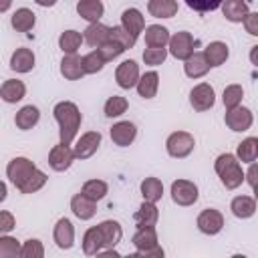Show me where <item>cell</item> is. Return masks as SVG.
<instances>
[{
	"instance_id": "6da1fadb",
	"label": "cell",
	"mask_w": 258,
	"mask_h": 258,
	"mask_svg": "<svg viewBox=\"0 0 258 258\" xmlns=\"http://www.w3.org/2000/svg\"><path fill=\"white\" fill-rule=\"evenodd\" d=\"M52 115L58 123V137H60V143H67L71 145L79 133V127H81V121H83V115L79 111V107L73 103V101H58L52 109Z\"/></svg>"
},
{
	"instance_id": "7a4b0ae2",
	"label": "cell",
	"mask_w": 258,
	"mask_h": 258,
	"mask_svg": "<svg viewBox=\"0 0 258 258\" xmlns=\"http://www.w3.org/2000/svg\"><path fill=\"white\" fill-rule=\"evenodd\" d=\"M214 169H216V173H218V177H220V181L226 189H236L244 181L242 165H240V161L234 153L218 155L216 161H214Z\"/></svg>"
},
{
	"instance_id": "3957f363",
	"label": "cell",
	"mask_w": 258,
	"mask_h": 258,
	"mask_svg": "<svg viewBox=\"0 0 258 258\" xmlns=\"http://www.w3.org/2000/svg\"><path fill=\"white\" fill-rule=\"evenodd\" d=\"M196 147V139L191 133L187 131H173L167 139H165V149L167 155L173 159H183L187 157Z\"/></svg>"
},
{
	"instance_id": "277c9868",
	"label": "cell",
	"mask_w": 258,
	"mask_h": 258,
	"mask_svg": "<svg viewBox=\"0 0 258 258\" xmlns=\"http://www.w3.org/2000/svg\"><path fill=\"white\" fill-rule=\"evenodd\" d=\"M169 194H171L173 204L183 206V208L194 206V204L198 202V198H200L198 185H196L194 181H189V179H175V181L171 183Z\"/></svg>"
},
{
	"instance_id": "5b68a950",
	"label": "cell",
	"mask_w": 258,
	"mask_h": 258,
	"mask_svg": "<svg viewBox=\"0 0 258 258\" xmlns=\"http://www.w3.org/2000/svg\"><path fill=\"white\" fill-rule=\"evenodd\" d=\"M167 46H169L167 52H169L173 58H177V60H185V58L194 52V48H196V40H194V36H191L187 30H179V32H175V34L169 36Z\"/></svg>"
},
{
	"instance_id": "8992f818",
	"label": "cell",
	"mask_w": 258,
	"mask_h": 258,
	"mask_svg": "<svg viewBox=\"0 0 258 258\" xmlns=\"http://www.w3.org/2000/svg\"><path fill=\"white\" fill-rule=\"evenodd\" d=\"M216 103V91L210 83H198L191 91H189V105L194 107V111H210Z\"/></svg>"
},
{
	"instance_id": "52a82bcc",
	"label": "cell",
	"mask_w": 258,
	"mask_h": 258,
	"mask_svg": "<svg viewBox=\"0 0 258 258\" xmlns=\"http://www.w3.org/2000/svg\"><path fill=\"white\" fill-rule=\"evenodd\" d=\"M224 123L228 129L236 131V133H242V131H248L254 123V115L248 107H234V109H226V115H224Z\"/></svg>"
},
{
	"instance_id": "ba28073f",
	"label": "cell",
	"mask_w": 258,
	"mask_h": 258,
	"mask_svg": "<svg viewBox=\"0 0 258 258\" xmlns=\"http://www.w3.org/2000/svg\"><path fill=\"white\" fill-rule=\"evenodd\" d=\"M196 226L202 234L206 236H216L222 232L224 228V216L220 210H214V208H206L200 212L198 220H196Z\"/></svg>"
},
{
	"instance_id": "9c48e42d",
	"label": "cell",
	"mask_w": 258,
	"mask_h": 258,
	"mask_svg": "<svg viewBox=\"0 0 258 258\" xmlns=\"http://www.w3.org/2000/svg\"><path fill=\"white\" fill-rule=\"evenodd\" d=\"M34 169H36V165H34V161H30L28 157H14V159H10L8 165H6V175H8V179H10L16 187H20V185L26 181V177H28Z\"/></svg>"
},
{
	"instance_id": "30bf717a",
	"label": "cell",
	"mask_w": 258,
	"mask_h": 258,
	"mask_svg": "<svg viewBox=\"0 0 258 258\" xmlns=\"http://www.w3.org/2000/svg\"><path fill=\"white\" fill-rule=\"evenodd\" d=\"M101 139L103 137H101L99 131H87V133H83L77 139V145L73 149L75 159H89V157H93L97 153L99 145H101Z\"/></svg>"
},
{
	"instance_id": "8fae6325",
	"label": "cell",
	"mask_w": 258,
	"mask_h": 258,
	"mask_svg": "<svg viewBox=\"0 0 258 258\" xmlns=\"http://www.w3.org/2000/svg\"><path fill=\"white\" fill-rule=\"evenodd\" d=\"M52 240L60 250H71L75 246V226L69 218L56 220L52 228Z\"/></svg>"
},
{
	"instance_id": "7c38bea8",
	"label": "cell",
	"mask_w": 258,
	"mask_h": 258,
	"mask_svg": "<svg viewBox=\"0 0 258 258\" xmlns=\"http://www.w3.org/2000/svg\"><path fill=\"white\" fill-rule=\"evenodd\" d=\"M75 161V153L67 143H58L48 151V165L54 171H67Z\"/></svg>"
},
{
	"instance_id": "4fadbf2b",
	"label": "cell",
	"mask_w": 258,
	"mask_h": 258,
	"mask_svg": "<svg viewBox=\"0 0 258 258\" xmlns=\"http://www.w3.org/2000/svg\"><path fill=\"white\" fill-rule=\"evenodd\" d=\"M139 79V64L135 60H123L115 69V81L121 89H133Z\"/></svg>"
},
{
	"instance_id": "5bb4252c",
	"label": "cell",
	"mask_w": 258,
	"mask_h": 258,
	"mask_svg": "<svg viewBox=\"0 0 258 258\" xmlns=\"http://www.w3.org/2000/svg\"><path fill=\"white\" fill-rule=\"evenodd\" d=\"M111 141L119 147H129L137 137V125L131 121H119L111 127Z\"/></svg>"
},
{
	"instance_id": "9a60e30c",
	"label": "cell",
	"mask_w": 258,
	"mask_h": 258,
	"mask_svg": "<svg viewBox=\"0 0 258 258\" xmlns=\"http://www.w3.org/2000/svg\"><path fill=\"white\" fill-rule=\"evenodd\" d=\"M208 71H210V64H208L204 52H196V50H194V52L183 60V73H185V77H189V79H202V77L208 75Z\"/></svg>"
},
{
	"instance_id": "2e32d148",
	"label": "cell",
	"mask_w": 258,
	"mask_h": 258,
	"mask_svg": "<svg viewBox=\"0 0 258 258\" xmlns=\"http://www.w3.org/2000/svg\"><path fill=\"white\" fill-rule=\"evenodd\" d=\"M71 212L79 218V220H91L97 214V202L89 200L87 196H83L81 191L75 194L71 198Z\"/></svg>"
},
{
	"instance_id": "e0dca14e",
	"label": "cell",
	"mask_w": 258,
	"mask_h": 258,
	"mask_svg": "<svg viewBox=\"0 0 258 258\" xmlns=\"http://www.w3.org/2000/svg\"><path fill=\"white\" fill-rule=\"evenodd\" d=\"M202 52H204V56H206L210 69H212V67H222V64L228 60V56H230V48H228V44L222 42V40L210 42Z\"/></svg>"
},
{
	"instance_id": "ac0fdd59",
	"label": "cell",
	"mask_w": 258,
	"mask_h": 258,
	"mask_svg": "<svg viewBox=\"0 0 258 258\" xmlns=\"http://www.w3.org/2000/svg\"><path fill=\"white\" fill-rule=\"evenodd\" d=\"M34 62H36V56L30 48H16L10 56V69L16 71V73H30L34 69Z\"/></svg>"
},
{
	"instance_id": "d6986e66",
	"label": "cell",
	"mask_w": 258,
	"mask_h": 258,
	"mask_svg": "<svg viewBox=\"0 0 258 258\" xmlns=\"http://www.w3.org/2000/svg\"><path fill=\"white\" fill-rule=\"evenodd\" d=\"M97 228L101 232V238H103L105 248H115L121 242V238H123V228H121V224L117 220H105Z\"/></svg>"
},
{
	"instance_id": "ffe728a7",
	"label": "cell",
	"mask_w": 258,
	"mask_h": 258,
	"mask_svg": "<svg viewBox=\"0 0 258 258\" xmlns=\"http://www.w3.org/2000/svg\"><path fill=\"white\" fill-rule=\"evenodd\" d=\"M24 95H26V85L18 79H6L0 87V99L4 103H10V105L18 103L24 99Z\"/></svg>"
},
{
	"instance_id": "44dd1931",
	"label": "cell",
	"mask_w": 258,
	"mask_h": 258,
	"mask_svg": "<svg viewBox=\"0 0 258 258\" xmlns=\"http://www.w3.org/2000/svg\"><path fill=\"white\" fill-rule=\"evenodd\" d=\"M135 89H137L139 97L153 99L157 95V89H159V75L155 71H147V73L139 75V79L135 83Z\"/></svg>"
},
{
	"instance_id": "7402d4cb",
	"label": "cell",
	"mask_w": 258,
	"mask_h": 258,
	"mask_svg": "<svg viewBox=\"0 0 258 258\" xmlns=\"http://www.w3.org/2000/svg\"><path fill=\"white\" fill-rule=\"evenodd\" d=\"M121 26L137 38L143 32V28H145V18H143L141 10H137V8L123 10V14H121Z\"/></svg>"
},
{
	"instance_id": "603a6c76",
	"label": "cell",
	"mask_w": 258,
	"mask_h": 258,
	"mask_svg": "<svg viewBox=\"0 0 258 258\" xmlns=\"http://www.w3.org/2000/svg\"><path fill=\"white\" fill-rule=\"evenodd\" d=\"M60 75H62L67 81H79V79L85 77L83 62H81V56H79L77 52L62 56V60H60Z\"/></svg>"
},
{
	"instance_id": "cb8c5ba5",
	"label": "cell",
	"mask_w": 258,
	"mask_h": 258,
	"mask_svg": "<svg viewBox=\"0 0 258 258\" xmlns=\"http://www.w3.org/2000/svg\"><path fill=\"white\" fill-rule=\"evenodd\" d=\"M143 32H145V44L151 46V48H163V46H167L169 36H171L169 30L165 26H161V24H149V26L143 28Z\"/></svg>"
},
{
	"instance_id": "d4e9b609",
	"label": "cell",
	"mask_w": 258,
	"mask_h": 258,
	"mask_svg": "<svg viewBox=\"0 0 258 258\" xmlns=\"http://www.w3.org/2000/svg\"><path fill=\"white\" fill-rule=\"evenodd\" d=\"M38 121H40V111H38V107H34V105H24V107H20L18 113L14 115V123H16V127L22 129V131H28V129L36 127Z\"/></svg>"
},
{
	"instance_id": "484cf974",
	"label": "cell",
	"mask_w": 258,
	"mask_h": 258,
	"mask_svg": "<svg viewBox=\"0 0 258 258\" xmlns=\"http://www.w3.org/2000/svg\"><path fill=\"white\" fill-rule=\"evenodd\" d=\"M159 220V210L153 202H145L139 206V210L133 214V222L137 228H143V226H155Z\"/></svg>"
},
{
	"instance_id": "4316f807",
	"label": "cell",
	"mask_w": 258,
	"mask_h": 258,
	"mask_svg": "<svg viewBox=\"0 0 258 258\" xmlns=\"http://www.w3.org/2000/svg\"><path fill=\"white\" fill-rule=\"evenodd\" d=\"M105 40H109V26H105L103 22H91L83 32V42L93 48L101 46Z\"/></svg>"
},
{
	"instance_id": "83f0119b",
	"label": "cell",
	"mask_w": 258,
	"mask_h": 258,
	"mask_svg": "<svg viewBox=\"0 0 258 258\" xmlns=\"http://www.w3.org/2000/svg\"><path fill=\"white\" fill-rule=\"evenodd\" d=\"M230 210L236 218L240 220H248L256 214V200L252 196H236L230 202Z\"/></svg>"
},
{
	"instance_id": "f1b7e54d",
	"label": "cell",
	"mask_w": 258,
	"mask_h": 258,
	"mask_svg": "<svg viewBox=\"0 0 258 258\" xmlns=\"http://www.w3.org/2000/svg\"><path fill=\"white\" fill-rule=\"evenodd\" d=\"M105 12V6L101 0H79L77 2V14L85 18L87 22H99Z\"/></svg>"
},
{
	"instance_id": "f546056e",
	"label": "cell",
	"mask_w": 258,
	"mask_h": 258,
	"mask_svg": "<svg viewBox=\"0 0 258 258\" xmlns=\"http://www.w3.org/2000/svg\"><path fill=\"white\" fill-rule=\"evenodd\" d=\"M220 8H222V14L226 16V20H230V22H242L246 18V14L250 12L246 0H224Z\"/></svg>"
},
{
	"instance_id": "4dcf8cb0",
	"label": "cell",
	"mask_w": 258,
	"mask_h": 258,
	"mask_svg": "<svg viewBox=\"0 0 258 258\" xmlns=\"http://www.w3.org/2000/svg\"><path fill=\"white\" fill-rule=\"evenodd\" d=\"M10 24L16 32H30L36 24V14L30 10V8H18L12 18H10Z\"/></svg>"
},
{
	"instance_id": "1f68e13d",
	"label": "cell",
	"mask_w": 258,
	"mask_h": 258,
	"mask_svg": "<svg viewBox=\"0 0 258 258\" xmlns=\"http://www.w3.org/2000/svg\"><path fill=\"white\" fill-rule=\"evenodd\" d=\"M131 244L135 246V250H145V248L157 246V230H155V226L137 228V232L131 238Z\"/></svg>"
},
{
	"instance_id": "d6a6232c",
	"label": "cell",
	"mask_w": 258,
	"mask_h": 258,
	"mask_svg": "<svg viewBox=\"0 0 258 258\" xmlns=\"http://www.w3.org/2000/svg\"><path fill=\"white\" fill-rule=\"evenodd\" d=\"M103 248H105V244H103V238H101L99 228H97V226L89 228V230L83 234V252H85L87 256H97Z\"/></svg>"
},
{
	"instance_id": "836d02e7",
	"label": "cell",
	"mask_w": 258,
	"mask_h": 258,
	"mask_svg": "<svg viewBox=\"0 0 258 258\" xmlns=\"http://www.w3.org/2000/svg\"><path fill=\"white\" fill-rule=\"evenodd\" d=\"M147 10L155 18H171L177 14V0H149Z\"/></svg>"
},
{
	"instance_id": "e575fe53",
	"label": "cell",
	"mask_w": 258,
	"mask_h": 258,
	"mask_svg": "<svg viewBox=\"0 0 258 258\" xmlns=\"http://www.w3.org/2000/svg\"><path fill=\"white\" fill-rule=\"evenodd\" d=\"M139 189H141V196H143L145 202L157 204V202L161 200V196H163V183H161V179H157V177H145V179L141 181Z\"/></svg>"
},
{
	"instance_id": "d590c367",
	"label": "cell",
	"mask_w": 258,
	"mask_h": 258,
	"mask_svg": "<svg viewBox=\"0 0 258 258\" xmlns=\"http://www.w3.org/2000/svg\"><path fill=\"white\" fill-rule=\"evenodd\" d=\"M236 157L242 163H252L258 157V137H246L236 147Z\"/></svg>"
},
{
	"instance_id": "8d00e7d4",
	"label": "cell",
	"mask_w": 258,
	"mask_h": 258,
	"mask_svg": "<svg viewBox=\"0 0 258 258\" xmlns=\"http://www.w3.org/2000/svg\"><path fill=\"white\" fill-rule=\"evenodd\" d=\"M83 44V34L77 30H64L58 36V48L64 54H75Z\"/></svg>"
},
{
	"instance_id": "74e56055",
	"label": "cell",
	"mask_w": 258,
	"mask_h": 258,
	"mask_svg": "<svg viewBox=\"0 0 258 258\" xmlns=\"http://www.w3.org/2000/svg\"><path fill=\"white\" fill-rule=\"evenodd\" d=\"M81 194L87 196L93 202H99V200H103L109 194V185L103 179H87L83 183V187H81Z\"/></svg>"
},
{
	"instance_id": "f35d334b",
	"label": "cell",
	"mask_w": 258,
	"mask_h": 258,
	"mask_svg": "<svg viewBox=\"0 0 258 258\" xmlns=\"http://www.w3.org/2000/svg\"><path fill=\"white\" fill-rule=\"evenodd\" d=\"M46 179H48V177H46V173H44V171H40V169L36 167V169L26 177V181L18 187V191H20V194H34V191H38V189H42V187H44Z\"/></svg>"
},
{
	"instance_id": "ab89813d",
	"label": "cell",
	"mask_w": 258,
	"mask_h": 258,
	"mask_svg": "<svg viewBox=\"0 0 258 258\" xmlns=\"http://www.w3.org/2000/svg\"><path fill=\"white\" fill-rule=\"evenodd\" d=\"M127 107H129V103H127L125 97H121V95H113V97H109V99L105 101L103 111H105V117L113 119V117H121V115L127 111Z\"/></svg>"
},
{
	"instance_id": "60d3db41",
	"label": "cell",
	"mask_w": 258,
	"mask_h": 258,
	"mask_svg": "<svg viewBox=\"0 0 258 258\" xmlns=\"http://www.w3.org/2000/svg\"><path fill=\"white\" fill-rule=\"evenodd\" d=\"M81 62H83V71H85V75H95V73L103 71V67L107 64L105 58L99 54L97 48L91 50V52H87L85 56H81Z\"/></svg>"
},
{
	"instance_id": "b9f144b4",
	"label": "cell",
	"mask_w": 258,
	"mask_h": 258,
	"mask_svg": "<svg viewBox=\"0 0 258 258\" xmlns=\"http://www.w3.org/2000/svg\"><path fill=\"white\" fill-rule=\"evenodd\" d=\"M242 99H244V89L242 85H228L222 93V103L226 109H234L238 105H242Z\"/></svg>"
},
{
	"instance_id": "7bdbcfd3",
	"label": "cell",
	"mask_w": 258,
	"mask_h": 258,
	"mask_svg": "<svg viewBox=\"0 0 258 258\" xmlns=\"http://www.w3.org/2000/svg\"><path fill=\"white\" fill-rule=\"evenodd\" d=\"M20 242L8 234H0V258H18L20 256Z\"/></svg>"
},
{
	"instance_id": "ee69618b",
	"label": "cell",
	"mask_w": 258,
	"mask_h": 258,
	"mask_svg": "<svg viewBox=\"0 0 258 258\" xmlns=\"http://www.w3.org/2000/svg\"><path fill=\"white\" fill-rule=\"evenodd\" d=\"M109 38H111V40H115V42H119L125 50H127V48H133V46H135V42H137V38H135L131 32H127L121 24H119V26L109 28Z\"/></svg>"
},
{
	"instance_id": "f6af8a7d",
	"label": "cell",
	"mask_w": 258,
	"mask_h": 258,
	"mask_svg": "<svg viewBox=\"0 0 258 258\" xmlns=\"http://www.w3.org/2000/svg\"><path fill=\"white\" fill-rule=\"evenodd\" d=\"M20 256L22 258H42L44 256V246L36 238H28L20 246Z\"/></svg>"
},
{
	"instance_id": "bcb514c9",
	"label": "cell",
	"mask_w": 258,
	"mask_h": 258,
	"mask_svg": "<svg viewBox=\"0 0 258 258\" xmlns=\"http://www.w3.org/2000/svg\"><path fill=\"white\" fill-rule=\"evenodd\" d=\"M97 50H99V54L105 58V62H109V60H115L119 54H123L125 52V48L119 44V42H115V40H105L101 46H97Z\"/></svg>"
},
{
	"instance_id": "7dc6e473",
	"label": "cell",
	"mask_w": 258,
	"mask_h": 258,
	"mask_svg": "<svg viewBox=\"0 0 258 258\" xmlns=\"http://www.w3.org/2000/svg\"><path fill=\"white\" fill-rule=\"evenodd\" d=\"M165 58H167V48L165 46L163 48H151V46H147L143 50V60L149 67H159V64L165 62Z\"/></svg>"
},
{
	"instance_id": "c3c4849f",
	"label": "cell",
	"mask_w": 258,
	"mask_h": 258,
	"mask_svg": "<svg viewBox=\"0 0 258 258\" xmlns=\"http://www.w3.org/2000/svg\"><path fill=\"white\" fill-rule=\"evenodd\" d=\"M224 0H185V4L196 12H214L222 6Z\"/></svg>"
},
{
	"instance_id": "681fc988",
	"label": "cell",
	"mask_w": 258,
	"mask_h": 258,
	"mask_svg": "<svg viewBox=\"0 0 258 258\" xmlns=\"http://www.w3.org/2000/svg\"><path fill=\"white\" fill-rule=\"evenodd\" d=\"M16 228V220L10 212H0V234H10Z\"/></svg>"
},
{
	"instance_id": "f907efd6",
	"label": "cell",
	"mask_w": 258,
	"mask_h": 258,
	"mask_svg": "<svg viewBox=\"0 0 258 258\" xmlns=\"http://www.w3.org/2000/svg\"><path fill=\"white\" fill-rule=\"evenodd\" d=\"M242 24H244V28H246L248 34L258 36V12H248L246 18L242 20Z\"/></svg>"
},
{
	"instance_id": "816d5d0a",
	"label": "cell",
	"mask_w": 258,
	"mask_h": 258,
	"mask_svg": "<svg viewBox=\"0 0 258 258\" xmlns=\"http://www.w3.org/2000/svg\"><path fill=\"white\" fill-rule=\"evenodd\" d=\"M165 252L163 248L157 244V246H151V248H145V250H135L133 256H139V258H161Z\"/></svg>"
},
{
	"instance_id": "f5cc1de1",
	"label": "cell",
	"mask_w": 258,
	"mask_h": 258,
	"mask_svg": "<svg viewBox=\"0 0 258 258\" xmlns=\"http://www.w3.org/2000/svg\"><path fill=\"white\" fill-rule=\"evenodd\" d=\"M256 173H258V167H256V161H252L250 163V169L244 173V179L248 181V185L254 189L256 187Z\"/></svg>"
},
{
	"instance_id": "db71d44e",
	"label": "cell",
	"mask_w": 258,
	"mask_h": 258,
	"mask_svg": "<svg viewBox=\"0 0 258 258\" xmlns=\"http://www.w3.org/2000/svg\"><path fill=\"white\" fill-rule=\"evenodd\" d=\"M10 6H12V0H0V14L8 12V10H10Z\"/></svg>"
},
{
	"instance_id": "11a10c76",
	"label": "cell",
	"mask_w": 258,
	"mask_h": 258,
	"mask_svg": "<svg viewBox=\"0 0 258 258\" xmlns=\"http://www.w3.org/2000/svg\"><path fill=\"white\" fill-rule=\"evenodd\" d=\"M6 196H8V187H6L4 181H0V204L6 200Z\"/></svg>"
},
{
	"instance_id": "9f6ffc18",
	"label": "cell",
	"mask_w": 258,
	"mask_h": 258,
	"mask_svg": "<svg viewBox=\"0 0 258 258\" xmlns=\"http://www.w3.org/2000/svg\"><path fill=\"white\" fill-rule=\"evenodd\" d=\"M38 6H42V8H50V6H54L56 4V0H34Z\"/></svg>"
}]
</instances>
